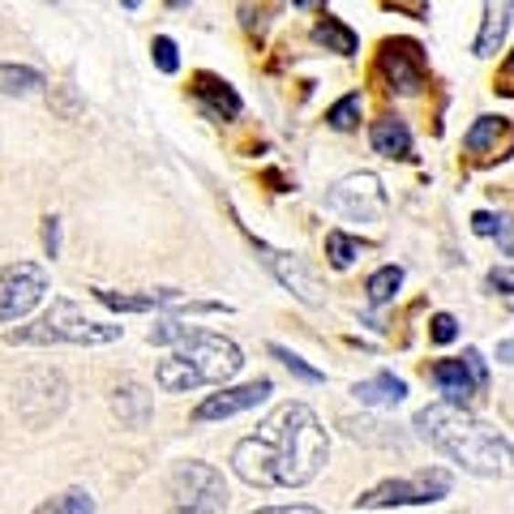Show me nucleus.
I'll return each mask as SVG.
<instances>
[{"label": "nucleus", "instance_id": "nucleus-4", "mask_svg": "<svg viewBox=\"0 0 514 514\" xmlns=\"http://www.w3.org/2000/svg\"><path fill=\"white\" fill-rule=\"evenodd\" d=\"M125 326H111V321H95L86 318L73 300H52V309L43 313L35 326H22V330L9 334V343H39V348H52V343H73V348H103V343H116Z\"/></svg>", "mask_w": 514, "mask_h": 514}, {"label": "nucleus", "instance_id": "nucleus-36", "mask_svg": "<svg viewBox=\"0 0 514 514\" xmlns=\"http://www.w3.org/2000/svg\"><path fill=\"white\" fill-rule=\"evenodd\" d=\"M121 5H125L129 14H133V9H142V0H121Z\"/></svg>", "mask_w": 514, "mask_h": 514}, {"label": "nucleus", "instance_id": "nucleus-2", "mask_svg": "<svg viewBox=\"0 0 514 514\" xmlns=\"http://www.w3.org/2000/svg\"><path fill=\"white\" fill-rule=\"evenodd\" d=\"M412 429L425 437V442L446 455L450 463H459L463 472L485 476V480H506L514 476V446L501 437L498 429H488L485 420H476L463 412V404H442L420 407Z\"/></svg>", "mask_w": 514, "mask_h": 514}, {"label": "nucleus", "instance_id": "nucleus-17", "mask_svg": "<svg viewBox=\"0 0 514 514\" xmlns=\"http://www.w3.org/2000/svg\"><path fill=\"white\" fill-rule=\"evenodd\" d=\"M373 151L386 159H412V129L399 116H382L373 125Z\"/></svg>", "mask_w": 514, "mask_h": 514}, {"label": "nucleus", "instance_id": "nucleus-30", "mask_svg": "<svg viewBox=\"0 0 514 514\" xmlns=\"http://www.w3.org/2000/svg\"><path fill=\"white\" fill-rule=\"evenodd\" d=\"M472 227H476V236H501V232H506V219H498V215L480 210V215L472 219Z\"/></svg>", "mask_w": 514, "mask_h": 514}, {"label": "nucleus", "instance_id": "nucleus-22", "mask_svg": "<svg viewBox=\"0 0 514 514\" xmlns=\"http://www.w3.org/2000/svg\"><path fill=\"white\" fill-rule=\"evenodd\" d=\"M404 288V270L399 266H382V270H373L369 275V305H386V300H394V292Z\"/></svg>", "mask_w": 514, "mask_h": 514}, {"label": "nucleus", "instance_id": "nucleus-3", "mask_svg": "<svg viewBox=\"0 0 514 514\" xmlns=\"http://www.w3.org/2000/svg\"><path fill=\"white\" fill-rule=\"evenodd\" d=\"M151 343H172V356H167L159 369H154V382L167 394H184V390L197 386H223L245 369V356L232 339L210 330H194V326H176V321H159L151 330Z\"/></svg>", "mask_w": 514, "mask_h": 514}, {"label": "nucleus", "instance_id": "nucleus-28", "mask_svg": "<svg viewBox=\"0 0 514 514\" xmlns=\"http://www.w3.org/2000/svg\"><path fill=\"white\" fill-rule=\"evenodd\" d=\"M151 56H154V65H159V73H176V69H181V56H176V43L167 39V35H159V39H154Z\"/></svg>", "mask_w": 514, "mask_h": 514}, {"label": "nucleus", "instance_id": "nucleus-14", "mask_svg": "<svg viewBox=\"0 0 514 514\" xmlns=\"http://www.w3.org/2000/svg\"><path fill=\"white\" fill-rule=\"evenodd\" d=\"M351 394H356L364 407H399L407 399V382L394 373H373V377H364V382H356Z\"/></svg>", "mask_w": 514, "mask_h": 514}, {"label": "nucleus", "instance_id": "nucleus-18", "mask_svg": "<svg viewBox=\"0 0 514 514\" xmlns=\"http://www.w3.org/2000/svg\"><path fill=\"white\" fill-rule=\"evenodd\" d=\"M313 39L326 43V47H330V52H339V56H356V47H361L356 30H348L343 22H334V17H321L318 26H313Z\"/></svg>", "mask_w": 514, "mask_h": 514}, {"label": "nucleus", "instance_id": "nucleus-13", "mask_svg": "<svg viewBox=\"0 0 514 514\" xmlns=\"http://www.w3.org/2000/svg\"><path fill=\"white\" fill-rule=\"evenodd\" d=\"M429 382L442 390L450 404H463V407L476 399V390H485L480 382H476V373H472V364L467 361H437L429 369Z\"/></svg>", "mask_w": 514, "mask_h": 514}, {"label": "nucleus", "instance_id": "nucleus-34", "mask_svg": "<svg viewBox=\"0 0 514 514\" xmlns=\"http://www.w3.org/2000/svg\"><path fill=\"white\" fill-rule=\"evenodd\" d=\"M262 514H313V506H305V501H292V506H266Z\"/></svg>", "mask_w": 514, "mask_h": 514}, {"label": "nucleus", "instance_id": "nucleus-7", "mask_svg": "<svg viewBox=\"0 0 514 514\" xmlns=\"http://www.w3.org/2000/svg\"><path fill=\"white\" fill-rule=\"evenodd\" d=\"M326 210L343 215L348 223H382L390 210V197L373 172H356V176H343L326 194Z\"/></svg>", "mask_w": 514, "mask_h": 514}, {"label": "nucleus", "instance_id": "nucleus-11", "mask_svg": "<svg viewBox=\"0 0 514 514\" xmlns=\"http://www.w3.org/2000/svg\"><path fill=\"white\" fill-rule=\"evenodd\" d=\"M257 253H262L266 270H270V275H275L278 283H283V288L300 300V305L318 309L321 300H326V296H321V288H318V278L309 275L300 257H292V253H283V249H270V245H262V240H257Z\"/></svg>", "mask_w": 514, "mask_h": 514}, {"label": "nucleus", "instance_id": "nucleus-39", "mask_svg": "<svg viewBox=\"0 0 514 514\" xmlns=\"http://www.w3.org/2000/svg\"><path fill=\"white\" fill-rule=\"evenodd\" d=\"M510 69H514V56H510Z\"/></svg>", "mask_w": 514, "mask_h": 514}, {"label": "nucleus", "instance_id": "nucleus-23", "mask_svg": "<svg viewBox=\"0 0 514 514\" xmlns=\"http://www.w3.org/2000/svg\"><path fill=\"white\" fill-rule=\"evenodd\" d=\"M343 429L356 437V442H377V446H404L399 433H382L386 425L382 420H343Z\"/></svg>", "mask_w": 514, "mask_h": 514}, {"label": "nucleus", "instance_id": "nucleus-24", "mask_svg": "<svg viewBox=\"0 0 514 514\" xmlns=\"http://www.w3.org/2000/svg\"><path fill=\"white\" fill-rule=\"evenodd\" d=\"M326 257H330L334 270H348V266L361 257V240L343 236V232H330V236H326Z\"/></svg>", "mask_w": 514, "mask_h": 514}, {"label": "nucleus", "instance_id": "nucleus-27", "mask_svg": "<svg viewBox=\"0 0 514 514\" xmlns=\"http://www.w3.org/2000/svg\"><path fill=\"white\" fill-rule=\"evenodd\" d=\"M270 356H278V361L288 364V369H292V373L300 377V382H309V386H318V382H326V377H321L318 369H309V364L300 361V356H296L292 348H278V343H270Z\"/></svg>", "mask_w": 514, "mask_h": 514}, {"label": "nucleus", "instance_id": "nucleus-19", "mask_svg": "<svg viewBox=\"0 0 514 514\" xmlns=\"http://www.w3.org/2000/svg\"><path fill=\"white\" fill-rule=\"evenodd\" d=\"M197 99L202 103H215V111L210 116H240V95L232 90L227 82H215V78H197Z\"/></svg>", "mask_w": 514, "mask_h": 514}, {"label": "nucleus", "instance_id": "nucleus-21", "mask_svg": "<svg viewBox=\"0 0 514 514\" xmlns=\"http://www.w3.org/2000/svg\"><path fill=\"white\" fill-rule=\"evenodd\" d=\"M501 129H510L506 121H501V116H480V121H476V125L467 129V138H463V146H467V151H472L476 159H485V151L493 146V142H498Z\"/></svg>", "mask_w": 514, "mask_h": 514}, {"label": "nucleus", "instance_id": "nucleus-20", "mask_svg": "<svg viewBox=\"0 0 514 514\" xmlns=\"http://www.w3.org/2000/svg\"><path fill=\"white\" fill-rule=\"evenodd\" d=\"M43 86L39 69H26V65H0V90L5 95H35Z\"/></svg>", "mask_w": 514, "mask_h": 514}, {"label": "nucleus", "instance_id": "nucleus-40", "mask_svg": "<svg viewBox=\"0 0 514 514\" xmlns=\"http://www.w3.org/2000/svg\"><path fill=\"white\" fill-rule=\"evenodd\" d=\"M52 5H60V0H52Z\"/></svg>", "mask_w": 514, "mask_h": 514}, {"label": "nucleus", "instance_id": "nucleus-5", "mask_svg": "<svg viewBox=\"0 0 514 514\" xmlns=\"http://www.w3.org/2000/svg\"><path fill=\"white\" fill-rule=\"evenodd\" d=\"M14 407L30 429H47L69 407V386H65V377L56 373V369H26V373L17 377Z\"/></svg>", "mask_w": 514, "mask_h": 514}, {"label": "nucleus", "instance_id": "nucleus-38", "mask_svg": "<svg viewBox=\"0 0 514 514\" xmlns=\"http://www.w3.org/2000/svg\"><path fill=\"white\" fill-rule=\"evenodd\" d=\"M292 5H300V9H305V5H313V0H292Z\"/></svg>", "mask_w": 514, "mask_h": 514}, {"label": "nucleus", "instance_id": "nucleus-32", "mask_svg": "<svg viewBox=\"0 0 514 514\" xmlns=\"http://www.w3.org/2000/svg\"><path fill=\"white\" fill-rule=\"evenodd\" d=\"M488 288H498L501 296H510V300H514V270H506V266H493V270H488Z\"/></svg>", "mask_w": 514, "mask_h": 514}, {"label": "nucleus", "instance_id": "nucleus-1", "mask_svg": "<svg viewBox=\"0 0 514 514\" xmlns=\"http://www.w3.org/2000/svg\"><path fill=\"white\" fill-rule=\"evenodd\" d=\"M326 459L330 437L305 404L278 407L270 420H262V429L232 450V467L253 488H300L326 467Z\"/></svg>", "mask_w": 514, "mask_h": 514}, {"label": "nucleus", "instance_id": "nucleus-37", "mask_svg": "<svg viewBox=\"0 0 514 514\" xmlns=\"http://www.w3.org/2000/svg\"><path fill=\"white\" fill-rule=\"evenodd\" d=\"M167 5H172V9H184V5H189V0H167Z\"/></svg>", "mask_w": 514, "mask_h": 514}, {"label": "nucleus", "instance_id": "nucleus-15", "mask_svg": "<svg viewBox=\"0 0 514 514\" xmlns=\"http://www.w3.org/2000/svg\"><path fill=\"white\" fill-rule=\"evenodd\" d=\"M510 5L514 0H485V22H480V35H476V56H493L510 30Z\"/></svg>", "mask_w": 514, "mask_h": 514}, {"label": "nucleus", "instance_id": "nucleus-6", "mask_svg": "<svg viewBox=\"0 0 514 514\" xmlns=\"http://www.w3.org/2000/svg\"><path fill=\"white\" fill-rule=\"evenodd\" d=\"M450 493V472L433 467V472H416L412 480H386V485L369 488L364 498H356V510H394V506H433Z\"/></svg>", "mask_w": 514, "mask_h": 514}, {"label": "nucleus", "instance_id": "nucleus-12", "mask_svg": "<svg viewBox=\"0 0 514 514\" xmlns=\"http://www.w3.org/2000/svg\"><path fill=\"white\" fill-rule=\"evenodd\" d=\"M270 394H275V382H270V377H257V382H249V386L210 394L206 404L194 412V420H197V425H206V420H227V416H236V412H249V407L266 404Z\"/></svg>", "mask_w": 514, "mask_h": 514}, {"label": "nucleus", "instance_id": "nucleus-35", "mask_svg": "<svg viewBox=\"0 0 514 514\" xmlns=\"http://www.w3.org/2000/svg\"><path fill=\"white\" fill-rule=\"evenodd\" d=\"M498 356H501V364H514V339H506V343H501Z\"/></svg>", "mask_w": 514, "mask_h": 514}, {"label": "nucleus", "instance_id": "nucleus-10", "mask_svg": "<svg viewBox=\"0 0 514 514\" xmlns=\"http://www.w3.org/2000/svg\"><path fill=\"white\" fill-rule=\"evenodd\" d=\"M377 65H382V78L390 82V90H399V95H416L425 86V52L412 39H390Z\"/></svg>", "mask_w": 514, "mask_h": 514}, {"label": "nucleus", "instance_id": "nucleus-9", "mask_svg": "<svg viewBox=\"0 0 514 514\" xmlns=\"http://www.w3.org/2000/svg\"><path fill=\"white\" fill-rule=\"evenodd\" d=\"M43 296H47V275H43V266H35V262L0 266V326L26 318Z\"/></svg>", "mask_w": 514, "mask_h": 514}, {"label": "nucleus", "instance_id": "nucleus-25", "mask_svg": "<svg viewBox=\"0 0 514 514\" xmlns=\"http://www.w3.org/2000/svg\"><path fill=\"white\" fill-rule=\"evenodd\" d=\"M326 121H330V129H351L361 121V95H343L330 111H326Z\"/></svg>", "mask_w": 514, "mask_h": 514}, {"label": "nucleus", "instance_id": "nucleus-8", "mask_svg": "<svg viewBox=\"0 0 514 514\" xmlns=\"http://www.w3.org/2000/svg\"><path fill=\"white\" fill-rule=\"evenodd\" d=\"M172 498L181 510H227V485H223L219 467L210 463H181L172 472Z\"/></svg>", "mask_w": 514, "mask_h": 514}, {"label": "nucleus", "instance_id": "nucleus-26", "mask_svg": "<svg viewBox=\"0 0 514 514\" xmlns=\"http://www.w3.org/2000/svg\"><path fill=\"white\" fill-rule=\"evenodd\" d=\"M43 510H69V514H90L95 510V498L86 493V488H69L65 498H52L43 501Z\"/></svg>", "mask_w": 514, "mask_h": 514}, {"label": "nucleus", "instance_id": "nucleus-33", "mask_svg": "<svg viewBox=\"0 0 514 514\" xmlns=\"http://www.w3.org/2000/svg\"><path fill=\"white\" fill-rule=\"evenodd\" d=\"M463 361L472 364L476 382H480V386H488V369H485V356H480V351H463Z\"/></svg>", "mask_w": 514, "mask_h": 514}, {"label": "nucleus", "instance_id": "nucleus-31", "mask_svg": "<svg viewBox=\"0 0 514 514\" xmlns=\"http://www.w3.org/2000/svg\"><path fill=\"white\" fill-rule=\"evenodd\" d=\"M43 249H47V257H60V219L56 215L43 219Z\"/></svg>", "mask_w": 514, "mask_h": 514}, {"label": "nucleus", "instance_id": "nucleus-16", "mask_svg": "<svg viewBox=\"0 0 514 514\" xmlns=\"http://www.w3.org/2000/svg\"><path fill=\"white\" fill-rule=\"evenodd\" d=\"M111 407H116L121 425H129V429H146V425H151V394H146L138 382H121Z\"/></svg>", "mask_w": 514, "mask_h": 514}, {"label": "nucleus", "instance_id": "nucleus-29", "mask_svg": "<svg viewBox=\"0 0 514 514\" xmlns=\"http://www.w3.org/2000/svg\"><path fill=\"white\" fill-rule=\"evenodd\" d=\"M429 334H433V343H455V339H459V321L450 318V313H437Z\"/></svg>", "mask_w": 514, "mask_h": 514}]
</instances>
